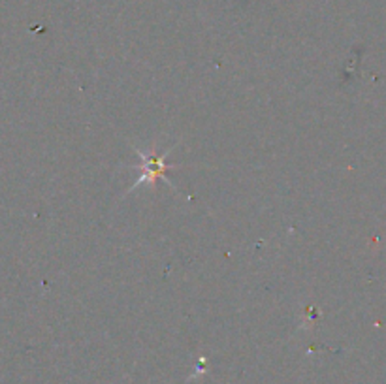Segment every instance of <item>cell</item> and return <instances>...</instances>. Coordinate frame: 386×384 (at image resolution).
Instances as JSON below:
<instances>
[{
  "mask_svg": "<svg viewBox=\"0 0 386 384\" xmlns=\"http://www.w3.org/2000/svg\"><path fill=\"white\" fill-rule=\"evenodd\" d=\"M136 151H138V154L142 157V176H140L138 181L134 183L132 188L140 187V185H144V183H147V185H154L159 179H166L164 171L170 168L168 162H166V157H168L170 151L159 153V154L145 153V151H140V149H136Z\"/></svg>",
  "mask_w": 386,
  "mask_h": 384,
  "instance_id": "6da1fadb",
  "label": "cell"
}]
</instances>
